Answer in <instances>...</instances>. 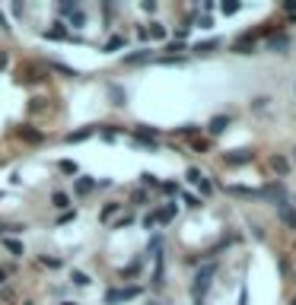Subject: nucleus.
<instances>
[{
  "instance_id": "1",
  "label": "nucleus",
  "mask_w": 296,
  "mask_h": 305,
  "mask_svg": "<svg viewBox=\"0 0 296 305\" xmlns=\"http://www.w3.org/2000/svg\"><path fill=\"white\" fill-rule=\"evenodd\" d=\"M217 271H220V264H217V261H207V264L194 274V283H191V299H194V305H204L207 289H210V283H214Z\"/></svg>"
},
{
  "instance_id": "2",
  "label": "nucleus",
  "mask_w": 296,
  "mask_h": 305,
  "mask_svg": "<svg viewBox=\"0 0 296 305\" xmlns=\"http://www.w3.org/2000/svg\"><path fill=\"white\" fill-rule=\"evenodd\" d=\"M175 213H179V207H175V204H166V207L156 210V213H147V216H144V226L153 229L156 222H162V226H166V222H172V219H175Z\"/></svg>"
},
{
  "instance_id": "3",
  "label": "nucleus",
  "mask_w": 296,
  "mask_h": 305,
  "mask_svg": "<svg viewBox=\"0 0 296 305\" xmlns=\"http://www.w3.org/2000/svg\"><path fill=\"white\" fill-rule=\"evenodd\" d=\"M140 296V286H121V289H109L105 292V305H121Z\"/></svg>"
},
{
  "instance_id": "4",
  "label": "nucleus",
  "mask_w": 296,
  "mask_h": 305,
  "mask_svg": "<svg viewBox=\"0 0 296 305\" xmlns=\"http://www.w3.org/2000/svg\"><path fill=\"white\" fill-rule=\"evenodd\" d=\"M277 216H280V222H287L290 229H296V201L293 197H280L277 201Z\"/></svg>"
},
{
  "instance_id": "5",
  "label": "nucleus",
  "mask_w": 296,
  "mask_h": 305,
  "mask_svg": "<svg viewBox=\"0 0 296 305\" xmlns=\"http://www.w3.org/2000/svg\"><path fill=\"white\" fill-rule=\"evenodd\" d=\"M42 35H45L48 42H80L77 35H70V32L64 29V22H54V26H51V29H45Z\"/></svg>"
},
{
  "instance_id": "6",
  "label": "nucleus",
  "mask_w": 296,
  "mask_h": 305,
  "mask_svg": "<svg viewBox=\"0 0 296 305\" xmlns=\"http://www.w3.org/2000/svg\"><path fill=\"white\" fill-rule=\"evenodd\" d=\"M245 162H252V152H248V149L226 152V166H245Z\"/></svg>"
},
{
  "instance_id": "7",
  "label": "nucleus",
  "mask_w": 296,
  "mask_h": 305,
  "mask_svg": "<svg viewBox=\"0 0 296 305\" xmlns=\"http://www.w3.org/2000/svg\"><path fill=\"white\" fill-rule=\"evenodd\" d=\"M226 127H229V115H217V118H210L207 131L217 137V134H223V131H226Z\"/></svg>"
},
{
  "instance_id": "8",
  "label": "nucleus",
  "mask_w": 296,
  "mask_h": 305,
  "mask_svg": "<svg viewBox=\"0 0 296 305\" xmlns=\"http://www.w3.org/2000/svg\"><path fill=\"white\" fill-rule=\"evenodd\" d=\"M19 137L26 140V143H42V140H45V134H42V131H35V127H29V124H22V127H19Z\"/></svg>"
},
{
  "instance_id": "9",
  "label": "nucleus",
  "mask_w": 296,
  "mask_h": 305,
  "mask_svg": "<svg viewBox=\"0 0 296 305\" xmlns=\"http://www.w3.org/2000/svg\"><path fill=\"white\" fill-rule=\"evenodd\" d=\"M268 48H271V51H274V54H283V51H287V48H290V39H287V35H271V42H268Z\"/></svg>"
},
{
  "instance_id": "10",
  "label": "nucleus",
  "mask_w": 296,
  "mask_h": 305,
  "mask_svg": "<svg viewBox=\"0 0 296 305\" xmlns=\"http://www.w3.org/2000/svg\"><path fill=\"white\" fill-rule=\"evenodd\" d=\"M80 13V7L74 4V0H64V4H57V16H61V19H74Z\"/></svg>"
},
{
  "instance_id": "11",
  "label": "nucleus",
  "mask_w": 296,
  "mask_h": 305,
  "mask_svg": "<svg viewBox=\"0 0 296 305\" xmlns=\"http://www.w3.org/2000/svg\"><path fill=\"white\" fill-rule=\"evenodd\" d=\"M233 51L236 54H252L255 51V39H252V35H242V39L233 45Z\"/></svg>"
},
{
  "instance_id": "12",
  "label": "nucleus",
  "mask_w": 296,
  "mask_h": 305,
  "mask_svg": "<svg viewBox=\"0 0 296 305\" xmlns=\"http://www.w3.org/2000/svg\"><path fill=\"white\" fill-rule=\"evenodd\" d=\"M226 191H229V194H239V197H265L258 187H245V184H229Z\"/></svg>"
},
{
  "instance_id": "13",
  "label": "nucleus",
  "mask_w": 296,
  "mask_h": 305,
  "mask_svg": "<svg viewBox=\"0 0 296 305\" xmlns=\"http://www.w3.org/2000/svg\"><path fill=\"white\" fill-rule=\"evenodd\" d=\"M124 45H127V39H124V35H112V39L102 45V51H105V54H112V51H121Z\"/></svg>"
},
{
  "instance_id": "14",
  "label": "nucleus",
  "mask_w": 296,
  "mask_h": 305,
  "mask_svg": "<svg viewBox=\"0 0 296 305\" xmlns=\"http://www.w3.org/2000/svg\"><path fill=\"white\" fill-rule=\"evenodd\" d=\"M92 134H96V127H80V131L67 134V143H80V140H89Z\"/></svg>"
},
{
  "instance_id": "15",
  "label": "nucleus",
  "mask_w": 296,
  "mask_h": 305,
  "mask_svg": "<svg viewBox=\"0 0 296 305\" xmlns=\"http://www.w3.org/2000/svg\"><path fill=\"white\" fill-rule=\"evenodd\" d=\"M51 207H57V210H70V194L54 191V194H51Z\"/></svg>"
},
{
  "instance_id": "16",
  "label": "nucleus",
  "mask_w": 296,
  "mask_h": 305,
  "mask_svg": "<svg viewBox=\"0 0 296 305\" xmlns=\"http://www.w3.org/2000/svg\"><path fill=\"white\" fill-rule=\"evenodd\" d=\"M150 57H153V54H150V48H140L137 54H127V57H124V64H147Z\"/></svg>"
},
{
  "instance_id": "17",
  "label": "nucleus",
  "mask_w": 296,
  "mask_h": 305,
  "mask_svg": "<svg viewBox=\"0 0 296 305\" xmlns=\"http://www.w3.org/2000/svg\"><path fill=\"white\" fill-rule=\"evenodd\" d=\"M92 187H96V181H92L89 175H80V178H77V194H89Z\"/></svg>"
},
{
  "instance_id": "18",
  "label": "nucleus",
  "mask_w": 296,
  "mask_h": 305,
  "mask_svg": "<svg viewBox=\"0 0 296 305\" xmlns=\"http://www.w3.org/2000/svg\"><path fill=\"white\" fill-rule=\"evenodd\" d=\"M115 213H121V204H115V201H112V204H105V207H102L99 219H102V222H109V219H112Z\"/></svg>"
},
{
  "instance_id": "19",
  "label": "nucleus",
  "mask_w": 296,
  "mask_h": 305,
  "mask_svg": "<svg viewBox=\"0 0 296 305\" xmlns=\"http://www.w3.org/2000/svg\"><path fill=\"white\" fill-rule=\"evenodd\" d=\"M140 271H144V257H137V261L127 264L124 271H121V277H134V274H140Z\"/></svg>"
},
{
  "instance_id": "20",
  "label": "nucleus",
  "mask_w": 296,
  "mask_h": 305,
  "mask_svg": "<svg viewBox=\"0 0 296 305\" xmlns=\"http://www.w3.org/2000/svg\"><path fill=\"white\" fill-rule=\"evenodd\" d=\"M271 166H274L277 175H287V172H290V162L283 159V156H274V159H271Z\"/></svg>"
},
{
  "instance_id": "21",
  "label": "nucleus",
  "mask_w": 296,
  "mask_h": 305,
  "mask_svg": "<svg viewBox=\"0 0 296 305\" xmlns=\"http://www.w3.org/2000/svg\"><path fill=\"white\" fill-rule=\"evenodd\" d=\"M39 264H45V267H51V271H61V267H64V261H61V257H39Z\"/></svg>"
},
{
  "instance_id": "22",
  "label": "nucleus",
  "mask_w": 296,
  "mask_h": 305,
  "mask_svg": "<svg viewBox=\"0 0 296 305\" xmlns=\"http://www.w3.org/2000/svg\"><path fill=\"white\" fill-rule=\"evenodd\" d=\"M147 35H150V39H166V26H159V22H150Z\"/></svg>"
},
{
  "instance_id": "23",
  "label": "nucleus",
  "mask_w": 296,
  "mask_h": 305,
  "mask_svg": "<svg viewBox=\"0 0 296 305\" xmlns=\"http://www.w3.org/2000/svg\"><path fill=\"white\" fill-rule=\"evenodd\" d=\"M4 245H7V251H10V254H13V257H19V254H22V245H19L16 239H7Z\"/></svg>"
},
{
  "instance_id": "24",
  "label": "nucleus",
  "mask_w": 296,
  "mask_h": 305,
  "mask_svg": "<svg viewBox=\"0 0 296 305\" xmlns=\"http://www.w3.org/2000/svg\"><path fill=\"white\" fill-rule=\"evenodd\" d=\"M74 283H77V286H89L92 280H89V274H83V271H74Z\"/></svg>"
},
{
  "instance_id": "25",
  "label": "nucleus",
  "mask_w": 296,
  "mask_h": 305,
  "mask_svg": "<svg viewBox=\"0 0 296 305\" xmlns=\"http://www.w3.org/2000/svg\"><path fill=\"white\" fill-rule=\"evenodd\" d=\"M217 45H220L217 39H214V42H201V45H198V48H194V51H198V54H207V51H214V48H217Z\"/></svg>"
},
{
  "instance_id": "26",
  "label": "nucleus",
  "mask_w": 296,
  "mask_h": 305,
  "mask_svg": "<svg viewBox=\"0 0 296 305\" xmlns=\"http://www.w3.org/2000/svg\"><path fill=\"white\" fill-rule=\"evenodd\" d=\"M51 70H57V73H64V77H77V70L67 67V64H51Z\"/></svg>"
},
{
  "instance_id": "27",
  "label": "nucleus",
  "mask_w": 296,
  "mask_h": 305,
  "mask_svg": "<svg viewBox=\"0 0 296 305\" xmlns=\"http://www.w3.org/2000/svg\"><path fill=\"white\" fill-rule=\"evenodd\" d=\"M131 222H134V216H121L118 222H112V229H124V226H131Z\"/></svg>"
},
{
  "instance_id": "28",
  "label": "nucleus",
  "mask_w": 296,
  "mask_h": 305,
  "mask_svg": "<svg viewBox=\"0 0 296 305\" xmlns=\"http://www.w3.org/2000/svg\"><path fill=\"white\" fill-rule=\"evenodd\" d=\"M185 178H188V181H191V184H198L201 178H204V175H201L198 169H188V175H185Z\"/></svg>"
},
{
  "instance_id": "29",
  "label": "nucleus",
  "mask_w": 296,
  "mask_h": 305,
  "mask_svg": "<svg viewBox=\"0 0 296 305\" xmlns=\"http://www.w3.org/2000/svg\"><path fill=\"white\" fill-rule=\"evenodd\" d=\"M77 213H74V210H64V213L61 216H57V226H64V222H70V219H74Z\"/></svg>"
},
{
  "instance_id": "30",
  "label": "nucleus",
  "mask_w": 296,
  "mask_h": 305,
  "mask_svg": "<svg viewBox=\"0 0 296 305\" xmlns=\"http://www.w3.org/2000/svg\"><path fill=\"white\" fill-rule=\"evenodd\" d=\"M61 172H67V175H74V172H77V162H70V159H64V162H61Z\"/></svg>"
},
{
  "instance_id": "31",
  "label": "nucleus",
  "mask_w": 296,
  "mask_h": 305,
  "mask_svg": "<svg viewBox=\"0 0 296 305\" xmlns=\"http://www.w3.org/2000/svg\"><path fill=\"white\" fill-rule=\"evenodd\" d=\"M112 96H115V105H124V92L118 86H112Z\"/></svg>"
},
{
  "instance_id": "32",
  "label": "nucleus",
  "mask_w": 296,
  "mask_h": 305,
  "mask_svg": "<svg viewBox=\"0 0 296 305\" xmlns=\"http://www.w3.org/2000/svg\"><path fill=\"white\" fill-rule=\"evenodd\" d=\"M185 204H188V207H191V210H198V207H201V201H198V197H194V194H185Z\"/></svg>"
},
{
  "instance_id": "33",
  "label": "nucleus",
  "mask_w": 296,
  "mask_h": 305,
  "mask_svg": "<svg viewBox=\"0 0 296 305\" xmlns=\"http://www.w3.org/2000/svg\"><path fill=\"white\" fill-rule=\"evenodd\" d=\"M223 13L233 16V13H239V4H223Z\"/></svg>"
},
{
  "instance_id": "34",
  "label": "nucleus",
  "mask_w": 296,
  "mask_h": 305,
  "mask_svg": "<svg viewBox=\"0 0 296 305\" xmlns=\"http://www.w3.org/2000/svg\"><path fill=\"white\" fill-rule=\"evenodd\" d=\"M198 187H201V194H210V181H207V178H201Z\"/></svg>"
},
{
  "instance_id": "35",
  "label": "nucleus",
  "mask_w": 296,
  "mask_h": 305,
  "mask_svg": "<svg viewBox=\"0 0 296 305\" xmlns=\"http://www.w3.org/2000/svg\"><path fill=\"white\" fill-rule=\"evenodd\" d=\"M182 134H188V137H194V134H198V127H194V124H185V127H182Z\"/></svg>"
},
{
  "instance_id": "36",
  "label": "nucleus",
  "mask_w": 296,
  "mask_h": 305,
  "mask_svg": "<svg viewBox=\"0 0 296 305\" xmlns=\"http://www.w3.org/2000/svg\"><path fill=\"white\" fill-rule=\"evenodd\" d=\"M140 178H144V184H150V187H156V184H159L156 178H153V175H140Z\"/></svg>"
},
{
  "instance_id": "37",
  "label": "nucleus",
  "mask_w": 296,
  "mask_h": 305,
  "mask_svg": "<svg viewBox=\"0 0 296 305\" xmlns=\"http://www.w3.org/2000/svg\"><path fill=\"white\" fill-rule=\"evenodd\" d=\"M4 67H7V54H4V51H0V70H4Z\"/></svg>"
},
{
  "instance_id": "38",
  "label": "nucleus",
  "mask_w": 296,
  "mask_h": 305,
  "mask_svg": "<svg viewBox=\"0 0 296 305\" xmlns=\"http://www.w3.org/2000/svg\"><path fill=\"white\" fill-rule=\"evenodd\" d=\"M4 280H7V274H4V267H0V283H4Z\"/></svg>"
},
{
  "instance_id": "39",
  "label": "nucleus",
  "mask_w": 296,
  "mask_h": 305,
  "mask_svg": "<svg viewBox=\"0 0 296 305\" xmlns=\"http://www.w3.org/2000/svg\"><path fill=\"white\" fill-rule=\"evenodd\" d=\"M0 29H10V26H7V22H4V16H0Z\"/></svg>"
},
{
  "instance_id": "40",
  "label": "nucleus",
  "mask_w": 296,
  "mask_h": 305,
  "mask_svg": "<svg viewBox=\"0 0 296 305\" xmlns=\"http://www.w3.org/2000/svg\"><path fill=\"white\" fill-rule=\"evenodd\" d=\"M64 305H77V302H64Z\"/></svg>"
},
{
  "instance_id": "41",
  "label": "nucleus",
  "mask_w": 296,
  "mask_h": 305,
  "mask_svg": "<svg viewBox=\"0 0 296 305\" xmlns=\"http://www.w3.org/2000/svg\"><path fill=\"white\" fill-rule=\"evenodd\" d=\"M293 159H296V149H293Z\"/></svg>"
}]
</instances>
